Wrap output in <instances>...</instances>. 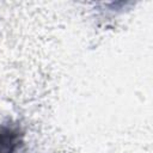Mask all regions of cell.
Returning a JSON list of instances; mask_svg holds the SVG:
<instances>
[{
    "instance_id": "6da1fadb",
    "label": "cell",
    "mask_w": 153,
    "mask_h": 153,
    "mask_svg": "<svg viewBox=\"0 0 153 153\" xmlns=\"http://www.w3.org/2000/svg\"><path fill=\"white\" fill-rule=\"evenodd\" d=\"M24 145V131L19 124L0 122V153H18Z\"/></svg>"
}]
</instances>
